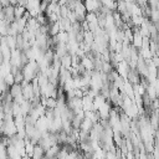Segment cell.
<instances>
[{
	"label": "cell",
	"instance_id": "cell-1",
	"mask_svg": "<svg viewBox=\"0 0 159 159\" xmlns=\"http://www.w3.org/2000/svg\"><path fill=\"white\" fill-rule=\"evenodd\" d=\"M45 154H46V150L41 147V145H35V149H34V152H32V155H31V158L32 159H43L45 158Z\"/></svg>",
	"mask_w": 159,
	"mask_h": 159
},
{
	"label": "cell",
	"instance_id": "cell-2",
	"mask_svg": "<svg viewBox=\"0 0 159 159\" xmlns=\"http://www.w3.org/2000/svg\"><path fill=\"white\" fill-rule=\"evenodd\" d=\"M10 94H11V97L12 98H16V97H20V96H22V86L21 84H19V83H15V84H12L11 87H10Z\"/></svg>",
	"mask_w": 159,
	"mask_h": 159
},
{
	"label": "cell",
	"instance_id": "cell-3",
	"mask_svg": "<svg viewBox=\"0 0 159 159\" xmlns=\"http://www.w3.org/2000/svg\"><path fill=\"white\" fill-rule=\"evenodd\" d=\"M4 81H5V83L9 86V87H11L12 84H15V77H14V75L10 72L9 75H6L4 78H2Z\"/></svg>",
	"mask_w": 159,
	"mask_h": 159
}]
</instances>
